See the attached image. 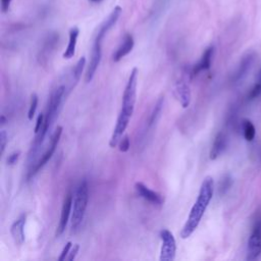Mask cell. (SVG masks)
Wrapping results in <instances>:
<instances>
[{
  "label": "cell",
  "instance_id": "13",
  "mask_svg": "<svg viewBox=\"0 0 261 261\" xmlns=\"http://www.w3.org/2000/svg\"><path fill=\"white\" fill-rule=\"evenodd\" d=\"M27 221V215L23 213L11 224L10 233L14 243L18 246L22 245L24 242V225Z\"/></svg>",
  "mask_w": 261,
  "mask_h": 261
},
{
  "label": "cell",
  "instance_id": "29",
  "mask_svg": "<svg viewBox=\"0 0 261 261\" xmlns=\"http://www.w3.org/2000/svg\"><path fill=\"white\" fill-rule=\"evenodd\" d=\"M44 117H45V114L43 113H40L37 117V121H36V125H35V134H38L39 130L41 129L43 123H44Z\"/></svg>",
  "mask_w": 261,
  "mask_h": 261
},
{
  "label": "cell",
  "instance_id": "28",
  "mask_svg": "<svg viewBox=\"0 0 261 261\" xmlns=\"http://www.w3.org/2000/svg\"><path fill=\"white\" fill-rule=\"evenodd\" d=\"M19 155H20V152H19V151L12 152V153L7 157V164H8V165H13V164H15L16 161H17L18 158H19Z\"/></svg>",
  "mask_w": 261,
  "mask_h": 261
},
{
  "label": "cell",
  "instance_id": "2",
  "mask_svg": "<svg viewBox=\"0 0 261 261\" xmlns=\"http://www.w3.org/2000/svg\"><path fill=\"white\" fill-rule=\"evenodd\" d=\"M214 192V180L211 176H206L201 184L199 195L194 203L189 217L180 230L181 239H188L198 227Z\"/></svg>",
  "mask_w": 261,
  "mask_h": 261
},
{
  "label": "cell",
  "instance_id": "19",
  "mask_svg": "<svg viewBox=\"0 0 261 261\" xmlns=\"http://www.w3.org/2000/svg\"><path fill=\"white\" fill-rule=\"evenodd\" d=\"M252 62H253V55H251V54L247 55L242 60L240 66H239V68H238V70H237V72H236V74L233 76V81L236 83L239 82L240 80H242L247 74V71L250 69Z\"/></svg>",
  "mask_w": 261,
  "mask_h": 261
},
{
  "label": "cell",
  "instance_id": "22",
  "mask_svg": "<svg viewBox=\"0 0 261 261\" xmlns=\"http://www.w3.org/2000/svg\"><path fill=\"white\" fill-rule=\"evenodd\" d=\"M37 107H38V96L36 94H33L31 96V103H30V108H29V112H28V118L30 120H32L33 117L35 116Z\"/></svg>",
  "mask_w": 261,
  "mask_h": 261
},
{
  "label": "cell",
  "instance_id": "10",
  "mask_svg": "<svg viewBox=\"0 0 261 261\" xmlns=\"http://www.w3.org/2000/svg\"><path fill=\"white\" fill-rule=\"evenodd\" d=\"M121 13V7L120 6H115L114 9L111 11V13L109 14V16L103 21V23L100 25L97 35L95 37V39L103 41L104 37L106 36V34L111 30V28L116 23L119 15Z\"/></svg>",
  "mask_w": 261,
  "mask_h": 261
},
{
  "label": "cell",
  "instance_id": "3",
  "mask_svg": "<svg viewBox=\"0 0 261 261\" xmlns=\"http://www.w3.org/2000/svg\"><path fill=\"white\" fill-rule=\"evenodd\" d=\"M89 201V186L86 179H83L80 181V184L76 187L74 197H73V203H72V211H71V231L75 232L85 217L87 206Z\"/></svg>",
  "mask_w": 261,
  "mask_h": 261
},
{
  "label": "cell",
  "instance_id": "31",
  "mask_svg": "<svg viewBox=\"0 0 261 261\" xmlns=\"http://www.w3.org/2000/svg\"><path fill=\"white\" fill-rule=\"evenodd\" d=\"M257 86H259L261 88V68H260V72H259V77H258V82L256 83Z\"/></svg>",
  "mask_w": 261,
  "mask_h": 261
},
{
  "label": "cell",
  "instance_id": "26",
  "mask_svg": "<svg viewBox=\"0 0 261 261\" xmlns=\"http://www.w3.org/2000/svg\"><path fill=\"white\" fill-rule=\"evenodd\" d=\"M7 142H8L7 134H6V132H5L4 129H2L1 133H0V153H1V154L4 153Z\"/></svg>",
  "mask_w": 261,
  "mask_h": 261
},
{
  "label": "cell",
  "instance_id": "16",
  "mask_svg": "<svg viewBox=\"0 0 261 261\" xmlns=\"http://www.w3.org/2000/svg\"><path fill=\"white\" fill-rule=\"evenodd\" d=\"M134 45H135V41L133 36L130 34H125L121 45L114 52L112 56V60L114 62H118L120 59H122L125 55H127L133 50Z\"/></svg>",
  "mask_w": 261,
  "mask_h": 261
},
{
  "label": "cell",
  "instance_id": "12",
  "mask_svg": "<svg viewBox=\"0 0 261 261\" xmlns=\"http://www.w3.org/2000/svg\"><path fill=\"white\" fill-rule=\"evenodd\" d=\"M173 91H174V96L180 103L181 107L182 108L189 107V105L191 103V98H192V94H191L189 85L185 81L179 80L175 83Z\"/></svg>",
  "mask_w": 261,
  "mask_h": 261
},
{
  "label": "cell",
  "instance_id": "32",
  "mask_svg": "<svg viewBox=\"0 0 261 261\" xmlns=\"http://www.w3.org/2000/svg\"><path fill=\"white\" fill-rule=\"evenodd\" d=\"M5 123V117H4V115H2L1 116V124H4Z\"/></svg>",
  "mask_w": 261,
  "mask_h": 261
},
{
  "label": "cell",
  "instance_id": "24",
  "mask_svg": "<svg viewBox=\"0 0 261 261\" xmlns=\"http://www.w3.org/2000/svg\"><path fill=\"white\" fill-rule=\"evenodd\" d=\"M129 147H130L129 138H128L127 135H124V136L120 139V141H119V143H118V149H119L120 152L124 153V152H127V151H128Z\"/></svg>",
  "mask_w": 261,
  "mask_h": 261
},
{
  "label": "cell",
  "instance_id": "18",
  "mask_svg": "<svg viewBox=\"0 0 261 261\" xmlns=\"http://www.w3.org/2000/svg\"><path fill=\"white\" fill-rule=\"evenodd\" d=\"M163 104H164V97L162 96L157 100V102L155 103V105L151 111L150 117L148 119V124H147L148 128H151L152 126H154V124H156V122L158 121V119L161 115L162 109H163Z\"/></svg>",
  "mask_w": 261,
  "mask_h": 261
},
{
  "label": "cell",
  "instance_id": "27",
  "mask_svg": "<svg viewBox=\"0 0 261 261\" xmlns=\"http://www.w3.org/2000/svg\"><path fill=\"white\" fill-rule=\"evenodd\" d=\"M79 251H80V245H79V244H74V245L72 246V248L70 249V252H69V254H68L66 260H67V261H72V260H74L75 257H76V255H77V253H79Z\"/></svg>",
  "mask_w": 261,
  "mask_h": 261
},
{
  "label": "cell",
  "instance_id": "14",
  "mask_svg": "<svg viewBox=\"0 0 261 261\" xmlns=\"http://www.w3.org/2000/svg\"><path fill=\"white\" fill-rule=\"evenodd\" d=\"M226 144H227L226 135L223 132H219L213 141V144L209 153V158L211 160L217 159L225 150Z\"/></svg>",
  "mask_w": 261,
  "mask_h": 261
},
{
  "label": "cell",
  "instance_id": "9",
  "mask_svg": "<svg viewBox=\"0 0 261 261\" xmlns=\"http://www.w3.org/2000/svg\"><path fill=\"white\" fill-rule=\"evenodd\" d=\"M72 203H73V196L71 193H68L63 201L62 208H61V214H60V220L57 226L56 230V237L60 236L66 228L70 213L72 211Z\"/></svg>",
  "mask_w": 261,
  "mask_h": 261
},
{
  "label": "cell",
  "instance_id": "1",
  "mask_svg": "<svg viewBox=\"0 0 261 261\" xmlns=\"http://www.w3.org/2000/svg\"><path fill=\"white\" fill-rule=\"evenodd\" d=\"M65 95H66V88L63 85L57 87L52 92V94L49 98V101H48L46 114L44 117V123H43L41 129L39 130V133L36 134V138L32 144V147L29 152L28 161H29L30 165H33V166L35 165V159L37 157V154L40 151L48 132L51 129L54 121L56 120V118L58 116V113L61 109V104H62V101H63Z\"/></svg>",
  "mask_w": 261,
  "mask_h": 261
},
{
  "label": "cell",
  "instance_id": "20",
  "mask_svg": "<svg viewBox=\"0 0 261 261\" xmlns=\"http://www.w3.org/2000/svg\"><path fill=\"white\" fill-rule=\"evenodd\" d=\"M85 65H86V57H85V56H82V57L77 60V62H76L75 66H74V68L72 69V85H71V88H74V86H75V85L77 84V82L80 81Z\"/></svg>",
  "mask_w": 261,
  "mask_h": 261
},
{
  "label": "cell",
  "instance_id": "6",
  "mask_svg": "<svg viewBox=\"0 0 261 261\" xmlns=\"http://www.w3.org/2000/svg\"><path fill=\"white\" fill-rule=\"evenodd\" d=\"M62 126L58 125L56 127V129L54 130L51 139H50V144H49V147L47 148L46 152L41 156V158L39 159V161L37 163H35V165L29 170L28 172V179H30L31 177H33L52 157L53 153L55 152L56 150V147L58 145V142L60 140V137H61V134H62Z\"/></svg>",
  "mask_w": 261,
  "mask_h": 261
},
{
  "label": "cell",
  "instance_id": "8",
  "mask_svg": "<svg viewBox=\"0 0 261 261\" xmlns=\"http://www.w3.org/2000/svg\"><path fill=\"white\" fill-rule=\"evenodd\" d=\"M101 57H102V42L98 41V40H94V44H93V48H92V52H91L90 63L88 65V69H87L86 76H85L86 83H90L93 80V77L96 73V70L100 64Z\"/></svg>",
  "mask_w": 261,
  "mask_h": 261
},
{
  "label": "cell",
  "instance_id": "21",
  "mask_svg": "<svg viewBox=\"0 0 261 261\" xmlns=\"http://www.w3.org/2000/svg\"><path fill=\"white\" fill-rule=\"evenodd\" d=\"M242 127H243V134H244L245 140L248 142H252L256 135V129L252 121L249 119H244L242 122Z\"/></svg>",
  "mask_w": 261,
  "mask_h": 261
},
{
  "label": "cell",
  "instance_id": "17",
  "mask_svg": "<svg viewBox=\"0 0 261 261\" xmlns=\"http://www.w3.org/2000/svg\"><path fill=\"white\" fill-rule=\"evenodd\" d=\"M79 34H80V30L76 27H73L69 30L68 44H67V47H66V49H65V51L63 52V55H62L64 59H70L74 56Z\"/></svg>",
  "mask_w": 261,
  "mask_h": 261
},
{
  "label": "cell",
  "instance_id": "33",
  "mask_svg": "<svg viewBox=\"0 0 261 261\" xmlns=\"http://www.w3.org/2000/svg\"><path fill=\"white\" fill-rule=\"evenodd\" d=\"M90 1H92V2H97V1H100V0H90Z\"/></svg>",
  "mask_w": 261,
  "mask_h": 261
},
{
  "label": "cell",
  "instance_id": "25",
  "mask_svg": "<svg viewBox=\"0 0 261 261\" xmlns=\"http://www.w3.org/2000/svg\"><path fill=\"white\" fill-rule=\"evenodd\" d=\"M71 248H72V243H71V242H67V243L65 244V246L63 247V249H62V251H61V253H60V255H59V257H58V261H63V260H65V259L67 258V256H68V254H69Z\"/></svg>",
  "mask_w": 261,
  "mask_h": 261
},
{
  "label": "cell",
  "instance_id": "23",
  "mask_svg": "<svg viewBox=\"0 0 261 261\" xmlns=\"http://www.w3.org/2000/svg\"><path fill=\"white\" fill-rule=\"evenodd\" d=\"M231 186V177L226 174L224 175V177L221 179L220 184H219V193L220 194H224Z\"/></svg>",
  "mask_w": 261,
  "mask_h": 261
},
{
  "label": "cell",
  "instance_id": "30",
  "mask_svg": "<svg viewBox=\"0 0 261 261\" xmlns=\"http://www.w3.org/2000/svg\"><path fill=\"white\" fill-rule=\"evenodd\" d=\"M11 0H1V10L2 12H6L9 8Z\"/></svg>",
  "mask_w": 261,
  "mask_h": 261
},
{
  "label": "cell",
  "instance_id": "15",
  "mask_svg": "<svg viewBox=\"0 0 261 261\" xmlns=\"http://www.w3.org/2000/svg\"><path fill=\"white\" fill-rule=\"evenodd\" d=\"M213 53H214V47L213 46H210V47L206 48V50L204 51V53H203L201 59L199 60V62L196 63L195 66L193 67L192 75H197L199 72H201L203 70H207V69L210 68Z\"/></svg>",
  "mask_w": 261,
  "mask_h": 261
},
{
  "label": "cell",
  "instance_id": "5",
  "mask_svg": "<svg viewBox=\"0 0 261 261\" xmlns=\"http://www.w3.org/2000/svg\"><path fill=\"white\" fill-rule=\"evenodd\" d=\"M261 255V217H257L253 223L247 244V260H256Z\"/></svg>",
  "mask_w": 261,
  "mask_h": 261
},
{
  "label": "cell",
  "instance_id": "11",
  "mask_svg": "<svg viewBox=\"0 0 261 261\" xmlns=\"http://www.w3.org/2000/svg\"><path fill=\"white\" fill-rule=\"evenodd\" d=\"M135 189H136L137 193L140 195V197H142L149 203L156 205V206H161L163 204L162 196L160 194H158L157 192L150 190L143 182H136Z\"/></svg>",
  "mask_w": 261,
  "mask_h": 261
},
{
  "label": "cell",
  "instance_id": "4",
  "mask_svg": "<svg viewBox=\"0 0 261 261\" xmlns=\"http://www.w3.org/2000/svg\"><path fill=\"white\" fill-rule=\"evenodd\" d=\"M138 74L139 69L137 67H134L129 73L125 89L123 91L122 95V101H121V108L118 113V115L132 118L136 100H137V85H138Z\"/></svg>",
  "mask_w": 261,
  "mask_h": 261
},
{
  "label": "cell",
  "instance_id": "7",
  "mask_svg": "<svg viewBox=\"0 0 261 261\" xmlns=\"http://www.w3.org/2000/svg\"><path fill=\"white\" fill-rule=\"evenodd\" d=\"M161 239V250H160V261H172L175 258L176 243L172 232L166 228L160 231Z\"/></svg>",
  "mask_w": 261,
  "mask_h": 261
}]
</instances>
